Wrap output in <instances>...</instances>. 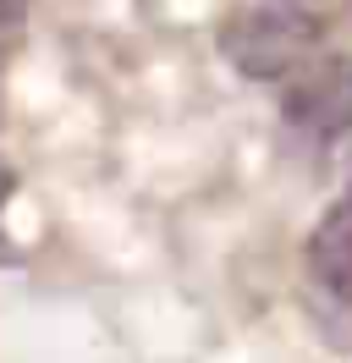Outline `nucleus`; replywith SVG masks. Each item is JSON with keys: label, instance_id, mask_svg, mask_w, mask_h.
I'll list each match as a JSON object with an SVG mask.
<instances>
[{"label": "nucleus", "instance_id": "f257e3e1", "mask_svg": "<svg viewBox=\"0 0 352 363\" xmlns=\"http://www.w3.org/2000/svg\"><path fill=\"white\" fill-rule=\"evenodd\" d=\"M319 33L325 28H319V17H308V6L253 0L220 23V55L253 83H286L297 67L319 55Z\"/></svg>", "mask_w": 352, "mask_h": 363}, {"label": "nucleus", "instance_id": "f03ea898", "mask_svg": "<svg viewBox=\"0 0 352 363\" xmlns=\"http://www.w3.org/2000/svg\"><path fill=\"white\" fill-rule=\"evenodd\" d=\"M281 116L286 127L308 143H341L352 133V55H336V50H319L308 67H297L286 77L281 94Z\"/></svg>", "mask_w": 352, "mask_h": 363}, {"label": "nucleus", "instance_id": "7ed1b4c3", "mask_svg": "<svg viewBox=\"0 0 352 363\" xmlns=\"http://www.w3.org/2000/svg\"><path fill=\"white\" fill-rule=\"evenodd\" d=\"M303 259H308V281L319 286V297L352 314V187L308 231Z\"/></svg>", "mask_w": 352, "mask_h": 363}, {"label": "nucleus", "instance_id": "20e7f679", "mask_svg": "<svg viewBox=\"0 0 352 363\" xmlns=\"http://www.w3.org/2000/svg\"><path fill=\"white\" fill-rule=\"evenodd\" d=\"M22 11H28V0H0V33H11L22 23Z\"/></svg>", "mask_w": 352, "mask_h": 363}, {"label": "nucleus", "instance_id": "39448f33", "mask_svg": "<svg viewBox=\"0 0 352 363\" xmlns=\"http://www.w3.org/2000/svg\"><path fill=\"white\" fill-rule=\"evenodd\" d=\"M292 6H319V0H292Z\"/></svg>", "mask_w": 352, "mask_h": 363}]
</instances>
